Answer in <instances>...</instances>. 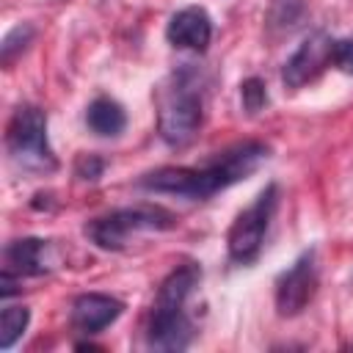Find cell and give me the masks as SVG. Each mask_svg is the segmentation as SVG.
<instances>
[{"mask_svg":"<svg viewBox=\"0 0 353 353\" xmlns=\"http://www.w3.org/2000/svg\"><path fill=\"white\" fill-rule=\"evenodd\" d=\"M268 154H270V149L265 143L243 141V143L229 146L226 152H218L201 168L165 165V168L143 174L138 179V185L143 190L171 193V196H182V199L199 201V199H210L212 193H218V190L245 179L248 174H254L268 160Z\"/></svg>","mask_w":353,"mask_h":353,"instance_id":"6da1fadb","label":"cell"},{"mask_svg":"<svg viewBox=\"0 0 353 353\" xmlns=\"http://www.w3.org/2000/svg\"><path fill=\"white\" fill-rule=\"evenodd\" d=\"M204 119V105H201V91L196 88V74L193 72H176L171 80L157 91V132L160 138L182 149L188 146Z\"/></svg>","mask_w":353,"mask_h":353,"instance_id":"7a4b0ae2","label":"cell"},{"mask_svg":"<svg viewBox=\"0 0 353 353\" xmlns=\"http://www.w3.org/2000/svg\"><path fill=\"white\" fill-rule=\"evenodd\" d=\"M6 149L11 160L36 174H50L58 168V160L47 141V116L36 105H19L6 127Z\"/></svg>","mask_w":353,"mask_h":353,"instance_id":"3957f363","label":"cell"},{"mask_svg":"<svg viewBox=\"0 0 353 353\" xmlns=\"http://www.w3.org/2000/svg\"><path fill=\"white\" fill-rule=\"evenodd\" d=\"M176 218L174 212L163 210V207H124V210H113L102 218H94L85 223V234L91 237V243H97L105 251H119L124 248L127 237L143 229H174Z\"/></svg>","mask_w":353,"mask_h":353,"instance_id":"277c9868","label":"cell"},{"mask_svg":"<svg viewBox=\"0 0 353 353\" xmlns=\"http://www.w3.org/2000/svg\"><path fill=\"white\" fill-rule=\"evenodd\" d=\"M276 204H279V188H276V185H268V188L256 196V201H254L251 207H245V210L234 218V223H232V229H229V237H226V243H229V256H232L234 262L248 265V262H254V259L259 256L265 232H268L270 218H273V212H276Z\"/></svg>","mask_w":353,"mask_h":353,"instance_id":"5b68a950","label":"cell"},{"mask_svg":"<svg viewBox=\"0 0 353 353\" xmlns=\"http://www.w3.org/2000/svg\"><path fill=\"white\" fill-rule=\"evenodd\" d=\"M317 290V265L314 251H303L290 270H284L276 281V309L281 317L301 314Z\"/></svg>","mask_w":353,"mask_h":353,"instance_id":"8992f818","label":"cell"},{"mask_svg":"<svg viewBox=\"0 0 353 353\" xmlns=\"http://www.w3.org/2000/svg\"><path fill=\"white\" fill-rule=\"evenodd\" d=\"M334 44L325 33H312L301 41V47L287 58L281 69V80L287 88H301L312 83L328 63H334Z\"/></svg>","mask_w":353,"mask_h":353,"instance_id":"52a82bcc","label":"cell"},{"mask_svg":"<svg viewBox=\"0 0 353 353\" xmlns=\"http://www.w3.org/2000/svg\"><path fill=\"white\" fill-rule=\"evenodd\" d=\"M165 39L176 47V50H193V52H204L210 39H212V19L204 8L199 6H188L182 11H176L168 19L165 28Z\"/></svg>","mask_w":353,"mask_h":353,"instance_id":"ba28073f","label":"cell"},{"mask_svg":"<svg viewBox=\"0 0 353 353\" xmlns=\"http://www.w3.org/2000/svg\"><path fill=\"white\" fill-rule=\"evenodd\" d=\"M193 339V323L185 309H152L146 342L157 350H185Z\"/></svg>","mask_w":353,"mask_h":353,"instance_id":"9c48e42d","label":"cell"},{"mask_svg":"<svg viewBox=\"0 0 353 353\" xmlns=\"http://www.w3.org/2000/svg\"><path fill=\"white\" fill-rule=\"evenodd\" d=\"M121 309H124V303L110 295L85 292V295L74 298V303H72V325L80 334H99L121 314Z\"/></svg>","mask_w":353,"mask_h":353,"instance_id":"30bf717a","label":"cell"},{"mask_svg":"<svg viewBox=\"0 0 353 353\" xmlns=\"http://www.w3.org/2000/svg\"><path fill=\"white\" fill-rule=\"evenodd\" d=\"M6 273L14 276H41L50 270V245L39 237H25V240H14L6 245Z\"/></svg>","mask_w":353,"mask_h":353,"instance_id":"8fae6325","label":"cell"},{"mask_svg":"<svg viewBox=\"0 0 353 353\" xmlns=\"http://www.w3.org/2000/svg\"><path fill=\"white\" fill-rule=\"evenodd\" d=\"M199 279H201V270H199L193 262L179 265L176 270H171V273L163 279L152 309H185V301H188V295L193 292V287L199 284Z\"/></svg>","mask_w":353,"mask_h":353,"instance_id":"7c38bea8","label":"cell"},{"mask_svg":"<svg viewBox=\"0 0 353 353\" xmlns=\"http://www.w3.org/2000/svg\"><path fill=\"white\" fill-rule=\"evenodd\" d=\"M85 124L94 135H102V138H113L119 135L124 127H127V113L124 108L110 99V97H97L88 110H85Z\"/></svg>","mask_w":353,"mask_h":353,"instance_id":"4fadbf2b","label":"cell"},{"mask_svg":"<svg viewBox=\"0 0 353 353\" xmlns=\"http://www.w3.org/2000/svg\"><path fill=\"white\" fill-rule=\"evenodd\" d=\"M28 323H30V312L25 306H6L0 317V347L3 350L14 347V342L25 334Z\"/></svg>","mask_w":353,"mask_h":353,"instance_id":"5bb4252c","label":"cell"},{"mask_svg":"<svg viewBox=\"0 0 353 353\" xmlns=\"http://www.w3.org/2000/svg\"><path fill=\"white\" fill-rule=\"evenodd\" d=\"M240 99H243L245 113H259L265 108V102H268V85L259 77H248L240 85Z\"/></svg>","mask_w":353,"mask_h":353,"instance_id":"9a60e30c","label":"cell"},{"mask_svg":"<svg viewBox=\"0 0 353 353\" xmlns=\"http://www.w3.org/2000/svg\"><path fill=\"white\" fill-rule=\"evenodd\" d=\"M30 36H33V28H30V25H19V28H14V30L6 36V41H3V47H0V52H3V63H6V66L14 61V52L25 50V44L30 41Z\"/></svg>","mask_w":353,"mask_h":353,"instance_id":"2e32d148","label":"cell"},{"mask_svg":"<svg viewBox=\"0 0 353 353\" xmlns=\"http://www.w3.org/2000/svg\"><path fill=\"white\" fill-rule=\"evenodd\" d=\"M102 171H105V160L97 154H80L74 163V174L80 179H97Z\"/></svg>","mask_w":353,"mask_h":353,"instance_id":"e0dca14e","label":"cell"},{"mask_svg":"<svg viewBox=\"0 0 353 353\" xmlns=\"http://www.w3.org/2000/svg\"><path fill=\"white\" fill-rule=\"evenodd\" d=\"M334 63L342 72L353 74V39H342V41L334 44Z\"/></svg>","mask_w":353,"mask_h":353,"instance_id":"ac0fdd59","label":"cell"}]
</instances>
